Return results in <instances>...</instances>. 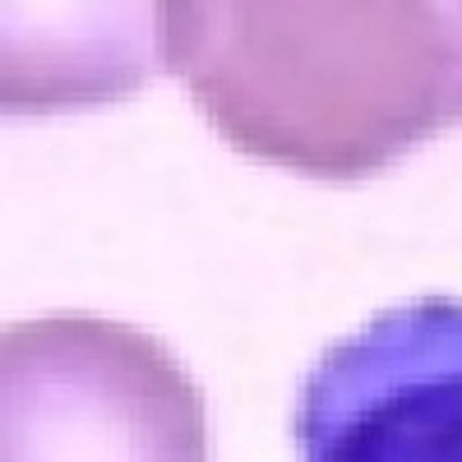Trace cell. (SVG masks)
I'll use <instances>...</instances> for the list:
<instances>
[{
  "label": "cell",
  "instance_id": "obj_1",
  "mask_svg": "<svg viewBox=\"0 0 462 462\" xmlns=\"http://www.w3.org/2000/svg\"><path fill=\"white\" fill-rule=\"evenodd\" d=\"M158 60L231 148L315 180L462 125V0H171Z\"/></svg>",
  "mask_w": 462,
  "mask_h": 462
},
{
  "label": "cell",
  "instance_id": "obj_2",
  "mask_svg": "<svg viewBox=\"0 0 462 462\" xmlns=\"http://www.w3.org/2000/svg\"><path fill=\"white\" fill-rule=\"evenodd\" d=\"M0 462H208L204 393L143 328L19 319L0 342Z\"/></svg>",
  "mask_w": 462,
  "mask_h": 462
},
{
  "label": "cell",
  "instance_id": "obj_3",
  "mask_svg": "<svg viewBox=\"0 0 462 462\" xmlns=\"http://www.w3.org/2000/svg\"><path fill=\"white\" fill-rule=\"evenodd\" d=\"M300 462H462V300L365 319L319 356L296 402Z\"/></svg>",
  "mask_w": 462,
  "mask_h": 462
}]
</instances>
